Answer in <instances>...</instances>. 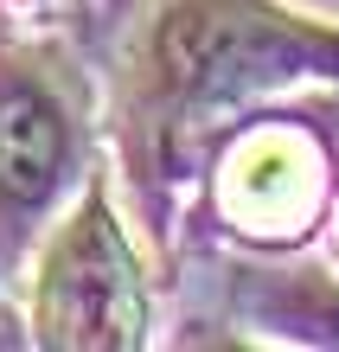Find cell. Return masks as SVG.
<instances>
[{"label": "cell", "instance_id": "obj_2", "mask_svg": "<svg viewBox=\"0 0 339 352\" xmlns=\"http://www.w3.org/2000/svg\"><path fill=\"white\" fill-rule=\"evenodd\" d=\"M141 269L109 205L90 199L58 231L39 276V340L45 346H135L141 340Z\"/></svg>", "mask_w": 339, "mask_h": 352}, {"label": "cell", "instance_id": "obj_1", "mask_svg": "<svg viewBox=\"0 0 339 352\" xmlns=\"http://www.w3.org/2000/svg\"><path fill=\"white\" fill-rule=\"evenodd\" d=\"M160 71L193 96H230L294 71H339V32L263 0H179L160 26Z\"/></svg>", "mask_w": 339, "mask_h": 352}, {"label": "cell", "instance_id": "obj_4", "mask_svg": "<svg viewBox=\"0 0 339 352\" xmlns=\"http://www.w3.org/2000/svg\"><path fill=\"white\" fill-rule=\"evenodd\" d=\"M243 199H269V192H288V148L282 141H256L243 154Z\"/></svg>", "mask_w": 339, "mask_h": 352}, {"label": "cell", "instance_id": "obj_3", "mask_svg": "<svg viewBox=\"0 0 339 352\" xmlns=\"http://www.w3.org/2000/svg\"><path fill=\"white\" fill-rule=\"evenodd\" d=\"M58 167H65V122L45 102V90H7L0 96V192L39 205Z\"/></svg>", "mask_w": 339, "mask_h": 352}]
</instances>
